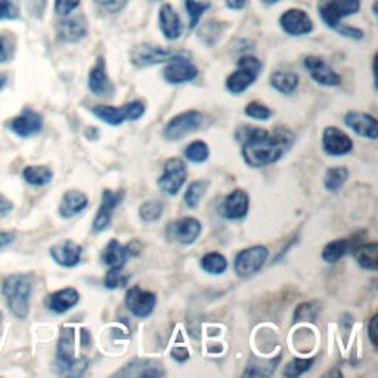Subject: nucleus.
<instances>
[{
  "label": "nucleus",
  "instance_id": "f257e3e1",
  "mask_svg": "<svg viewBox=\"0 0 378 378\" xmlns=\"http://www.w3.org/2000/svg\"><path fill=\"white\" fill-rule=\"evenodd\" d=\"M235 139L242 143V158L250 167H266L281 160L291 148L294 135L285 128H275L274 132L241 126Z\"/></svg>",
  "mask_w": 378,
  "mask_h": 378
},
{
  "label": "nucleus",
  "instance_id": "f03ea898",
  "mask_svg": "<svg viewBox=\"0 0 378 378\" xmlns=\"http://www.w3.org/2000/svg\"><path fill=\"white\" fill-rule=\"evenodd\" d=\"M33 282L30 275H11L2 285L4 297L18 320H26L30 310Z\"/></svg>",
  "mask_w": 378,
  "mask_h": 378
},
{
  "label": "nucleus",
  "instance_id": "7ed1b4c3",
  "mask_svg": "<svg viewBox=\"0 0 378 378\" xmlns=\"http://www.w3.org/2000/svg\"><path fill=\"white\" fill-rule=\"evenodd\" d=\"M56 371L61 375L81 377L89 367L88 358H76L74 356V330L64 328L61 332L56 349Z\"/></svg>",
  "mask_w": 378,
  "mask_h": 378
},
{
  "label": "nucleus",
  "instance_id": "20e7f679",
  "mask_svg": "<svg viewBox=\"0 0 378 378\" xmlns=\"http://www.w3.org/2000/svg\"><path fill=\"white\" fill-rule=\"evenodd\" d=\"M180 58L189 59V53L185 51L167 49L153 44H139L131 51V61L138 68L158 66L164 64V62H170Z\"/></svg>",
  "mask_w": 378,
  "mask_h": 378
},
{
  "label": "nucleus",
  "instance_id": "39448f33",
  "mask_svg": "<svg viewBox=\"0 0 378 378\" xmlns=\"http://www.w3.org/2000/svg\"><path fill=\"white\" fill-rule=\"evenodd\" d=\"M262 62L256 56L244 55L238 59V68L226 80V88L230 93L241 95L259 78Z\"/></svg>",
  "mask_w": 378,
  "mask_h": 378
},
{
  "label": "nucleus",
  "instance_id": "423d86ee",
  "mask_svg": "<svg viewBox=\"0 0 378 378\" xmlns=\"http://www.w3.org/2000/svg\"><path fill=\"white\" fill-rule=\"evenodd\" d=\"M92 114L101 121L110 126H120L124 121H136L145 114V103L142 101H132L124 103L123 107H111V105H96Z\"/></svg>",
  "mask_w": 378,
  "mask_h": 378
},
{
  "label": "nucleus",
  "instance_id": "0eeeda50",
  "mask_svg": "<svg viewBox=\"0 0 378 378\" xmlns=\"http://www.w3.org/2000/svg\"><path fill=\"white\" fill-rule=\"evenodd\" d=\"M204 114L195 110H189L175 116L169 123L164 126L163 136L167 141H179L188 135L200 131L204 126Z\"/></svg>",
  "mask_w": 378,
  "mask_h": 378
},
{
  "label": "nucleus",
  "instance_id": "6e6552de",
  "mask_svg": "<svg viewBox=\"0 0 378 378\" xmlns=\"http://www.w3.org/2000/svg\"><path fill=\"white\" fill-rule=\"evenodd\" d=\"M361 9L359 0H321L318 5L320 15L327 27L337 30L342 19L358 14Z\"/></svg>",
  "mask_w": 378,
  "mask_h": 378
},
{
  "label": "nucleus",
  "instance_id": "1a4fd4ad",
  "mask_svg": "<svg viewBox=\"0 0 378 378\" xmlns=\"http://www.w3.org/2000/svg\"><path fill=\"white\" fill-rule=\"evenodd\" d=\"M188 178V169L183 160L172 157L164 163L161 176L157 180L158 188L167 195H178Z\"/></svg>",
  "mask_w": 378,
  "mask_h": 378
},
{
  "label": "nucleus",
  "instance_id": "9d476101",
  "mask_svg": "<svg viewBox=\"0 0 378 378\" xmlns=\"http://www.w3.org/2000/svg\"><path fill=\"white\" fill-rule=\"evenodd\" d=\"M269 257V251L265 245H255L241 250L235 257L234 267L237 275L241 278H250L262 270Z\"/></svg>",
  "mask_w": 378,
  "mask_h": 378
},
{
  "label": "nucleus",
  "instance_id": "9b49d317",
  "mask_svg": "<svg viewBox=\"0 0 378 378\" xmlns=\"http://www.w3.org/2000/svg\"><path fill=\"white\" fill-rule=\"evenodd\" d=\"M124 303L133 317L143 320V318H148L150 315L154 312L155 305H157V297L154 292L145 291L136 285L126 292Z\"/></svg>",
  "mask_w": 378,
  "mask_h": 378
},
{
  "label": "nucleus",
  "instance_id": "f8f14e48",
  "mask_svg": "<svg viewBox=\"0 0 378 378\" xmlns=\"http://www.w3.org/2000/svg\"><path fill=\"white\" fill-rule=\"evenodd\" d=\"M126 193L123 191H111V189H103L102 201L98 208V213L93 219V230L95 233H102L107 229L113 219V212L121 204Z\"/></svg>",
  "mask_w": 378,
  "mask_h": 378
},
{
  "label": "nucleus",
  "instance_id": "ddd939ff",
  "mask_svg": "<svg viewBox=\"0 0 378 378\" xmlns=\"http://www.w3.org/2000/svg\"><path fill=\"white\" fill-rule=\"evenodd\" d=\"M303 66L309 71L310 77L317 81L318 85L328 86V88L340 86L342 77L335 73L322 58L309 55L303 59Z\"/></svg>",
  "mask_w": 378,
  "mask_h": 378
},
{
  "label": "nucleus",
  "instance_id": "4468645a",
  "mask_svg": "<svg viewBox=\"0 0 378 378\" xmlns=\"http://www.w3.org/2000/svg\"><path fill=\"white\" fill-rule=\"evenodd\" d=\"M250 208V197L244 189H234L219 205V213L228 220H240L247 216Z\"/></svg>",
  "mask_w": 378,
  "mask_h": 378
},
{
  "label": "nucleus",
  "instance_id": "2eb2a0df",
  "mask_svg": "<svg viewBox=\"0 0 378 378\" xmlns=\"http://www.w3.org/2000/svg\"><path fill=\"white\" fill-rule=\"evenodd\" d=\"M322 148L328 155L342 157L353 150V142L347 133L335 126H330L322 133Z\"/></svg>",
  "mask_w": 378,
  "mask_h": 378
},
{
  "label": "nucleus",
  "instance_id": "dca6fc26",
  "mask_svg": "<svg viewBox=\"0 0 378 378\" xmlns=\"http://www.w3.org/2000/svg\"><path fill=\"white\" fill-rule=\"evenodd\" d=\"M198 76V68L186 58L167 62L163 70V77L170 85H182V83L193 81Z\"/></svg>",
  "mask_w": 378,
  "mask_h": 378
},
{
  "label": "nucleus",
  "instance_id": "f3484780",
  "mask_svg": "<svg viewBox=\"0 0 378 378\" xmlns=\"http://www.w3.org/2000/svg\"><path fill=\"white\" fill-rule=\"evenodd\" d=\"M203 230L201 222L195 218H182L169 226V234L175 241L183 245L194 244Z\"/></svg>",
  "mask_w": 378,
  "mask_h": 378
},
{
  "label": "nucleus",
  "instance_id": "a211bd4d",
  "mask_svg": "<svg viewBox=\"0 0 378 378\" xmlns=\"http://www.w3.org/2000/svg\"><path fill=\"white\" fill-rule=\"evenodd\" d=\"M344 124L361 138L375 141L378 138V124L377 118L367 113L349 111L344 116Z\"/></svg>",
  "mask_w": 378,
  "mask_h": 378
},
{
  "label": "nucleus",
  "instance_id": "6ab92c4d",
  "mask_svg": "<svg viewBox=\"0 0 378 378\" xmlns=\"http://www.w3.org/2000/svg\"><path fill=\"white\" fill-rule=\"evenodd\" d=\"M281 29L290 36H303L313 30L310 16L302 9H288L280 18Z\"/></svg>",
  "mask_w": 378,
  "mask_h": 378
},
{
  "label": "nucleus",
  "instance_id": "aec40b11",
  "mask_svg": "<svg viewBox=\"0 0 378 378\" xmlns=\"http://www.w3.org/2000/svg\"><path fill=\"white\" fill-rule=\"evenodd\" d=\"M165 371L163 369L158 361L153 359H133L126 364L120 371L114 374V377H136V378H158L163 377Z\"/></svg>",
  "mask_w": 378,
  "mask_h": 378
},
{
  "label": "nucleus",
  "instance_id": "412c9836",
  "mask_svg": "<svg viewBox=\"0 0 378 378\" xmlns=\"http://www.w3.org/2000/svg\"><path fill=\"white\" fill-rule=\"evenodd\" d=\"M89 89L96 96H111L114 93L113 83L107 74V64L102 56L98 58L96 64L92 67L88 80Z\"/></svg>",
  "mask_w": 378,
  "mask_h": 378
},
{
  "label": "nucleus",
  "instance_id": "4be33fe9",
  "mask_svg": "<svg viewBox=\"0 0 378 378\" xmlns=\"http://www.w3.org/2000/svg\"><path fill=\"white\" fill-rule=\"evenodd\" d=\"M41 128H44V118L33 110H26L23 114L15 117L9 123V129L21 138H30L33 135H37Z\"/></svg>",
  "mask_w": 378,
  "mask_h": 378
},
{
  "label": "nucleus",
  "instance_id": "5701e85b",
  "mask_svg": "<svg viewBox=\"0 0 378 378\" xmlns=\"http://www.w3.org/2000/svg\"><path fill=\"white\" fill-rule=\"evenodd\" d=\"M58 39L66 41V44H76L88 34V24L83 16H73L61 21L56 27Z\"/></svg>",
  "mask_w": 378,
  "mask_h": 378
},
{
  "label": "nucleus",
  "instance_id": "b1692460",
  "mask_svg": "<svg viewBox=\"0 0 378 378\" xmlns=\"http://www.w3.org/2000/svg\"><path fill=\"white\" fill-rule=\"evenodd\" d=\"M83 248L74 241H62L51 248V256L52 259L64 267H74L80 263Z\"/></svg>",
  "mask_w": 378,
  "mask_h": 378
},
{
  "label": "nucleus",
  "instance_id": "393cba45",
  "mask_svg": "<svg viewBox=\"0 0 378 378\" xmlns=\"http://www.w3.org/2000/svg\"><path fill=\"white\" fill-rule=\"evenodd\" d=\"M158 23L167 40H176L182 36V31H183L182 21L172 5L165 4L161 6L160 15H158Z\"/></svg>",
  "mask_w": 378,
  "mask_h": 378
},
{
  "label": "nucleus",
  "instance_id": "a878e982",
  "mask_svg": "<svg viewBox=\"0 0 378 378\" xmlns=\"http://www.w3.org/2000/svg\"><path fill=\"white\" fill-rule=\"evenodd\" d=\"M89 204L88 195L85 193L78 191V189H70L64 195H62L59 204V215L66 219L74 218L81 213Z\"/></svg>",
  "mask_w": 378,
  "mask_h": 378
},
{
  "label": "nucleus",
  "instance_id": "bb28decb",
  "mask_svg": "<svg viewBox=\"0 0 378 378\" xmlns=\"http://www.w3.org/2000/svg\"><path fill=\"white\" fill-rule=\"evenodd\" d=\"M80 300V294L76 288H62L59 291L52 292L51 296L46 299V306L49 310L55 313H66L70 309H73Z\"/></svg>",
  "mask_w": 378,
  "mask_h": 378
},
{
  "label": "nucleus",
  "instance_id": "cd10ccee",
  "mask_svg": "<svg viewBox=\"0 0 378 378\" xmlns=\"http://www.w3.org/2000/svg\"><path fill=\"white\" fill-rule=\"evenodd\" d=\"M128 250L121 245L117 240H111L101 253V260L108 267H123L128 262Z\"/></svg>",
  "mask_w": 378,
  "mask_h": 378
},
{
  "label": "nucleus",
  "instance_id": "c85d7f7f",
  "mask_svg": "<svg viewBox=\"0 0 378 378\" xmlns=\"http://www.w3.org/2000/svg\"><path fill=\"white\" fill-rule=\"evenodd\" d=\"M270 86L282 95H291L299 86V76L292 71H275L269 77Z\"/></svg>",
  "mask_w": 378,
  "mask_h": 378
},
{
  "label": "nucleus",
  "instance_id": "c756f323",
  "mask_svg": "<svg viewBox=\"0 0 378 378\" xmlns=\"http://www.w3.org/2000/svg\"><path fill=\"white\" fill-rule=\"evenodd\" d=\"M354 259L362 269L375 272L378 269V244L369 242L356 245L354 248Z\"/></svg>",
  "mask_w": 378,
  "mask_h": 378
},
{
  "label": "nucleus",
  "instance_id": "7c9ffc66",
  "mask_svg": "<svg viewBox=\"0 0 378 378\" xmlns=\"http://www.w3.org/2000/svg\"><path fill=\"white\" fill-rule=\"evenodd\" d=\"M23 178L29 185L44 186L52 180L53 173L46 165H29L23 172Z\"/></svg>",
  "mask_w": 378,
  "mask_h": 378
},
{
  "label": "nucleus",
  "instance_id": "2f4dec72",
  "mask_svg": "<svg viewBox=\"0 0 378 378\" xmlns=\"http://www.w3.org/2000/svg\"><path fill=\"white\" fill-rule=\"evenodd\" d=\"M350 248V240H334L322 250V260L327 263H337Z\"/></svg>",
  "mask_w": 378,
  "mask_h": 378
},
{
  "label": "nucleus",
  "instance_id": "473e14b6",
  "mask_svg": "<svg viewBox=\"0 0 378 378\" xmlns=\"http://www.w3.org/2000/svg\"><path fill=\"white\" fill-rule=\"evenodd\" d=\"M349 178V170L346 167H331L327 170L324 178V185L331 193H337L342 189V186L346 183Z\"/></svg>",
  "mask_w": 378,
  "mask_h": 378
},
{
  "label": "nucleus",
  "instance_id": "72a5a7b5",
  "mask_svg": "<svg viewBox=\"0 0 378 378\" xmlns=\"http://www.w3.org/2000/svg\"><path fill=\"white\" fill-rule=\"evenodd\" d=\"M201 267L210 275H220L228 269V260L220 253H207L201 259Z\"/></svg>",
  "mask_w": 378,
  "mask_h": 378
},
{
  "label": "nucleus",
  "instance_id": "f704fd0d",
  "mask_svg": "<svg viewBox=\"0 0 378 378\" xmlns=\"http://www.w3.org/2000/svg\"><path fill=\"white\" fill-rule=\"evenodd\" d=\"M207 188H208V183L205 180H195L193 183H189L188 189L185 191V195H183V201H185L186 207L195 208L200 204L201 198L205 195Z\"/></svg>",
  "mask_w": 378,
  "mask_h": 378
},
{
  "label": "nucleus",
  "instance_id": "c9c22d12",
  "mask_svg": "<svg viewBox=\"0 0 378 378\" xmlns=\"http://www.w3.org/2000/svg\"><path fill=\"white\" fill-rule=\"evenodd\" d=\"M210 157V148L204 141H194L185 148V158L194 164H201Z\"/></svg>",
  "mask_w": 378,
  "mask_h": 378
},
{
  "label": "nucleus",
  "instance_id": "e433bc0d",
  "mask_svg": "<svg viewBox=\"0 0 378 378\" xmlns=\"http://www.w3.org/2000/svg\"><path fill=\"white\" fill-rule=\"evenodd\" d=\"M185 6H186V14L189 18V27L195 29L197 24L200 23L201 16L207 9H210L212 4L204 2V0H185Z\"/></svg>",
  "mask_w": 378,
  "mask_h": 378
},
{
  "label": "nucleus",
  "instance_id": "4c0bfd02",
  "mask_svg": "<svg viewBox=\"0 0 378 378\" xmlns=\"http://www.w3.org/2000/svg\"><path fill=\"white\" fill-rule=\"evenodd\" d=\"M163 212H164V204L161 201L148 200L139 207V218L145 223H151L158 220L163 216Z\"/></svg>",
  "mask_w": 378,
  "mask_h": 378
},
{
  "label": "nucleus",
  "instance_id": "58836bf2",
  "mask_svg": "<svg viewBox=\"0 0 378 378\" xmlns=\"http://www.w3.org/2000/svg\"><path fill=\"white\" fill-rule=\"evenodd\" d=\"M129 280H131V275L126 274L123 267H110L107 275H105L103 285L108 290H117V288H123L126 284L129 282Z\"/></svg>",
  "mask_w": 378,
  "mask_h": 378
},
{
  "label": "nucleus",
  "instance_id": "ea45409f",
  "mask_svg": "<svg viewBox=\"0 0 378 378\" xmlns=\"http://www.w3.org/2000/svg\"><path fill=\"white\" fill-rule=\"evenodd\" d=\"M315 359H291L282 369V375L287 378H297L309 371L313 365Z\"/></svg>",
  "mask_w": 378,
  "mask_h": 378
},
{
  "label": "nucleus",
  "instance_id": "a19ab883",
  "mask_svg": "<svg viewBox=\"0 0 378 378\" xmlns=\"http://www.w3.org/2000/svg\"><path fill=\"white\" fill-rule=\"evenodd\" d=\"M244 114L248 116L250 118H255V120H259V121H266L272 117V110L267 108L265 103L262 102H257V101H253L250 102L247 107L244 108Z\"/></svg>",
  "mask_w": 378,
  "mask_h": 378
},
{
  "label": "nucleus",
  "instance_id": "79ce46f5",
  "mask_svg": "<svg viewBox=\"0 0 378 378\" xmlns=\"http://www.w3.org/2000/svg\"><path fill=\"white\" fill-rule=\"evenodd\" d=\"M318 309L315 307L313 303H303L297 307L296 313H294V321L300 322V321H313L315 317H317Z\"/></svg>",
  "mask_w": 378,
  "mask_h": 378
},
{
  "label": "nucleus",
  "instance_id": "37998d69",
  "mask_svg": "<svg viewBox=\"0 0 378 378\" xmlns=\"http://www.w3.org/2000/svg\"><path fill=\"white\" fill-rule=\"evenodd\" d=\"M18 16L19 11L14 0H0V19H16Z\"/></svg>",
  "mask_w": 378,
  "mask_h": 378
},
{
  "label": "nucleus",
  "instance_id": "c03bdc74",
  "mask_svg": "<svg viewBox=\"0 0 378 378\" xmlns=\"http://www.w3.org/2000/svg\"><path fill=\"white\" fill-rule=\"evenodd\" d=\"M78 5H80V0H55V11L61 16H67Z\"/></svg>",
  "mask_w": 378,
  "mask_h": 378
},
{
  "label": "nucleus",
  "instance_id": "a18cd8bd",
  "mask_svg": "<svg viewBox=\"0 0 378 378\" xmlns=\"http://www.w3.org/2000/svg\"><path fill=\"white\" fill-rule=\"evenodd\" d=\"M95 2L103 9L110 14L120 12L126 5H128L129 0H95Z\"/></svg>",
  "mask_w": 378,
  "mask_h": 378
},
{
  "label": "nucleus",
  "instance_id": "49530a36",
  "mask_svg": "<svg viewBox=\"0 0 378 378\" xmlns=\"http://www.w3.org/2000/svg\"><path fill=\"white\" fill-rule=\"evenodd\" d=\"M12 45L9 44V40L0 34V64H2V62H6L11 55H12Z\"/></svg>",
  "mask_w": 378,
  "mask_h": 378
},
{
  "label": "nucleus",
  "instance_id": "de8ad7c7",
  "mask_svg": "<svg viewBox=\"0 0 378 378\" xmlns=\"http://www.w3.org/2000/svg\"><path fill=\"white\" fill-rule=\"evenodd\" d=\"M337 31L344 36V37H349V39H356V40H361L364 37V31L359 30V29H354V27H350V26H340L337 29Z\"/></svg>",
  "mask_w": 378,
  "mask_h": 378
},
{
  "label": "nucleus",
  "instance_id": "09e8293b",
  "mask_svg": "<svg viewBox=\"0 0 378 378\" xmlns=\"http://www.w3.org/2000/svg\"><path fill=\"white\" fill-rule=\"evenodd\" d=\"M12 208H14L12 203L5 195L0 194V219L6 218L12 212Z\"/></svg>",
  "mask_w": 378,
  "mask_h": 378
},
{
  "label": "nucleus",
  "instance_id": "8fccbe9b",
  "mask_svg": "<svg viewBox=\"0 0 378 378\" xmlns=\"http://www.w3.org/2000/svg\"><path fill=\"white\" fill-rule=\"evenodd\" d=\"M170 354H172V358L178 362H185L189 359V352L186 347H175Z\"/></svg>",
  "mask_w": 378,
  "mask_h": 378
},
{
  "label": "nucleus",
  "instance_id": "3c124183",
  "mask_svg": "<svg viewBox=\"0 0 378 378\" xmlns=\"http://www.w3.org/2000/svg\"><path fill=\"white\" fill-rule=\"evenodd\" d=\"M124 247H126V250H128V256H129V259L139 256V253L142 251V245H141V242L136 241V240L131 241L128 245H124Z\"/></svg>",
  "mask_w": 378,
  "mask_h": 378
},
{
  "label": "nucleus",
  "instance_id": "603ef678",
  "mask_svg": "<svg viewBox=\"0 0 378 378\" xmlns=\"http://www.w3.org/2000/svg\"><path fill=\"white\" fill-rule=\"evenodd\" d=\"M368 337L374 346H377V315L371 318L369 325H368Z\"/></svg>",
  "mask_w": 378,
  "mask_h": 378
},
{
  "label": "nucleus",
  "instance_id": "864d4df0",
  "mask_svg": "<svg viewBox=\"0 0 378 378\" xmlns=\"http://www.w3.org/2000/svg\"><path fill=\"white\" fill-rule=\"evenodd\" d=\"M15 240V235L12 233H0V250L8 247Z\"/></svg>",
  "mask_w": 378,
  "mask_h": 378
},
{
  "label": "nucleus",
  "instance_id": "5fc2aeb1",
  "mask_svg": "<svg viewBox=\"0 0 378 378\" xmlns=\"http://www.w3.org/2000/svg\"><path fill=\"white\" fill-rule=\"evenodd\" d=\"M247 4V0H226V5L230 8V9H242Z\"/></svg>",
  "mask_w": 378,
  "mask_h": 378
},
{
  "label": "nucleus",
  "instance_id": "6e6d98bb",
  "mask_svg": "<svg viewBox=\"0 0 378 378\" xmlns=\"http://www.w3.org/2000/svg\"><path fill=\"white\" fill-rule=\"evenodd\" d=\"M262 2L266 4V5H275V4L280 2V0H262Z\"/></svg>",
  "mask_w": 378,
  "mask_h": 378
},
{
  "label": "nucleus",
  "instance_id": "4d7b16f0",
  "mask_svg": "<svg viewBox=\"0 0 378 378\" xmlns=\"http://www.w3.org/2000/svg\"><path fill=\"white\" fill-rule=\"evenodd\" d=\"M4 83H5V80H4L2 77H0V89H2V88H4Z\"/></svg>",
  "mask_w": 378,
  "mask_h": 378
},
{
  "label": "nucleus",
  "instance_id": "13d9d810",
  "mask_svg": "<svg viewBox=\"0 0 378 378\" xmlns=\"http://www.w3.org/2000/svg\"><path fill=\"white\" fill-rule=\"evenodd\" d=\"M0 321H2V313H0Z\"/></svg>",
  "mask_w": 378,
  "mask_h": 378
},
{
  "label": "nucleus",
  "instance_id": "bf43d9fd",
  "mask_svg": "<svg viewBox=\"0 0 378 378\" xmlns=\"http://www.w3.org/2000/svg\"><path fill=\"white\" fill-rule=\"evenodd\" d=\"M151 2H158V0H151Z\"/></svg>",
  "mask_w": 378,
  "mask_h": 378
}]
</instances>
